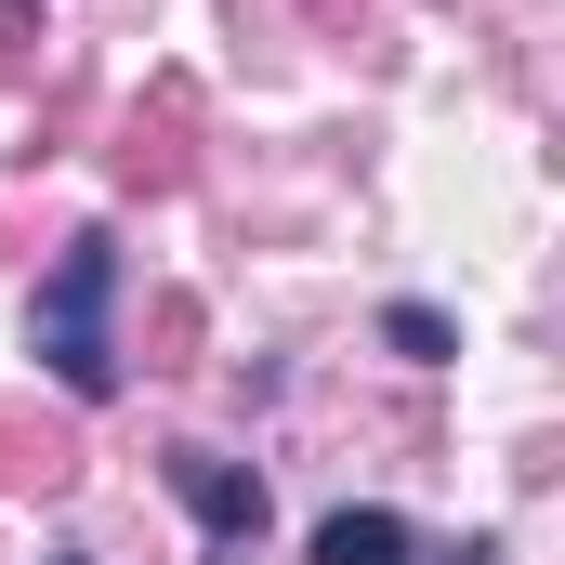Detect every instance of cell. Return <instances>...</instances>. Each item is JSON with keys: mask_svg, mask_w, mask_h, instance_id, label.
I'll return each instance as SVG.
<instances>
[{"mask_svg": "<svg viewBox=\"0 0 565 565\" xmlns=\"http://www.w3.org/2000/svg\"><path fill=\"white\" fill-rule=\"evenodd\" d=\"M106 316H119V237L93 224V237H66V264L40 277V302H26V355H40L79 408L119 395V329H106Z\"/></svg>", "mask_w": 565, "mask_h": 565, "instance_id": "6da1fadb", "label": "cell"}, {"mask_svg": "<svg viewBox=\"0 0 565 565\" xmlns=\"http://www.w3.org/2000/svg\"><path fill=\"white\" fill-rule=\"evenodd\" d=\"M158 473H171V500L211 526V553L250 565V540H264V473H250V460H224V447H171Z\"/></svg>", "mask_w": 565, "mask_h": 565, "instance_id": "7a4b0ae2", "label": "cell"}, {"mask_svg": "<svg viewBox=\"0 0 565 565\" xmlns=\"http://www.w3.org/2000/svg\"><path fill=\"white\" fill-rule=\"evenodd\" d=\"M302 565H422V540H408V513H382V500H342V513H316Z\"/></svg>", "mask_w": 565, "mask_h": 565, "instance_id": "3957f363", "label": "cell"}, {"mask_svg": "<svg viewBox=\"0 0 565 565\" xmlns=\"http://www.w3.org/2000/svg\"><path fill=\"white\" fill-rule=\"evenodd\" d=\"M382 342H395V355H422V369H447V355H460V329H447L434 302H395V316H382Z\"/></svg>", "mask_w": 565, "mask_h": 565, "instance_id": "277c9868", "label": "cell"}, {"mask_svg": "<svg viewBox=\"0 0 565 565\" xmlns=\"http://www.w3.org/2000/svg\"><path fill=\"white\" fill-rule=\"evenodd\" d=\"M53 565H93V553H53Z\"/></svg>", "mask_w": 565, "mask_h": 565, "instance_id": "5b68a950", "label": "cell"}]
</instances>
